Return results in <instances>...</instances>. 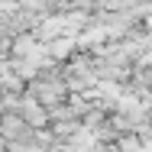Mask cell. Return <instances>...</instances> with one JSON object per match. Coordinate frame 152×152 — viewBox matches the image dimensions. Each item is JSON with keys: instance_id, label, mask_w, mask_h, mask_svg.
I'll list each match as a JSON object with an SVG mask.
<instances>
[{"instance_id": "cell-4", "label": "cell", "mask_w": 152, "mask_h": 152, "mask_svg": "<svg viewBox=\"0 0 152 152\" xmlns=\"http://www.w3.org/2000/svg\"><path fill=\"white\" fill-rule=\"evenodd\" d=\"M0 113H3V107H0Z\"/></svg>"}, {"instance_id": "cell-1", "label": "cell", "mask_w": 152, "mask_h": 152, "mask_svg": "<svg viewBox=\"0 0 152 152\" xmlns=\"http://www.w3.org/2000/svg\"><path fill=\"white\" fill-rule=\"evenodd\" d=\"M16 113L23 117V123L29 129H49V110L39 100H32L29 94H20V110Z\"/></svg>"}, {"instance_id": "cell-2", "label": "cell", "mask_w": 152, "mask_h": 152, "mask_svg": "<svg viewBox=\"0 0 152 152\" xmlns=\"http://www.w3.org/2000/svg\"><path fill=\"white\" fill-rule=\"evenodd\" d=\"M29 126L23 123L20 113H0V139L3 142H23V139H29Z\"/></svg>"}, {"instance_id": "cell-3", "label": "cell", "mask_w": 152, "mask_h": 152, "mask_svg": "<svg viewBox=\"0 0 152 152\" xmlns=\"http://www.w3.org/2000/svg\"><path fill=\"white\" fill-rule=\"evenodd\" d=\"M45 52H49V58H52V61L65 65L68 58H75V55H78V45H75V39L61 36V39H55V42H49V45H45Z\"/></svg>"}]
</instances>
